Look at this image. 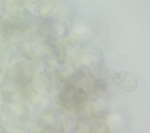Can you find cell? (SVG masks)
Here are the masks:
<instances>
[{"mask_svg":"<svg viewBox=\"0 0 150 133\" xmlns=\"http://www.w3.org/2000/svg\"><path fill=\"white\" fill-rule=\"evenodd\" d=\"M107 73L110 77L113 85H117L120 90L123 91H135L139 88V78L130 72L125 70H113V68H107Z\"/></svg>","mask_w":150,"mask_h":133,"instance_id":"obj_1","label":"cell"}]
</instances>
